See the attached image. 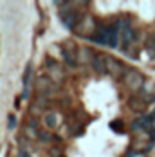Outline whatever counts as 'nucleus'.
<instances>
[{
    "label": "nucleus",
    "mask_w": 155,
    "mask_h": 157,
    "mask_svg": "<svg viewBox=\"0 0 155 157\" xmlns=\"http://www.w3.org/2000/svg\"><path fill=\"white\" fill-rule=\"evenodd\" d=\"M45 63H47V67H52V69H56V67H58V62H56L54 58H51V56H47V58H45Z\"/></svg>",
    "instance_id": "obj_17"
},
{
    "label": "nucleus",
    "mask_w": 155,
    "mask_h": 157,
    "mask_svg": "<svg viewBox=\"0 0 155 157\" xmlns=\"http://www.w3.org/2000/svg\"><path fill=\"white\" fill-rule=\"evenodd\" d=\"M49 78L52 79L56 85L60 83L63 79V74H62V71H60V67H56V69H51V72H49Z\"/></svg>",
    "instance_id": "obj_13"
},
{
    "label": "nucleus",
    "mask_w": 155,
    "mask_h": 157,
    "mask_svg": "<svg viewBox=\"0 0 155 157\" xmlns=\"http://www.w3.org/2000/svg\"><path fill=\"white\" fill-rule=\"evenodd\" d=\"M124 69L123 67V63L121 62H117L115 58H110V56H107V72L108 74H112L114 78H123V74H124Z\"/></svg>",
    "instance_id": "obj_5"
},
{
    "label": "nucleus",
    "mask_w": 155,
    "mask_h": 157,
    "mask_svg": "<svg viewBox=\"0 0 155 157\" xmlns=\"http://www.w3.org/2000/svg\"><path fill=\"white\" fill-rule=\"evenodd\" d=\"M110 128H112L114 132H121V134L124 132V128H123V121H119V119H114V121L110 123Z\"/></svg>",
    "instance_id": "obj_15"
},
{
    "label": "nucleus",
    "mask_w": 155,
    "mask_h": 157,
    "mask_svg": "<svg viewBox=\"0 0 155 157\" xmlns=\"http://www.w3.org/2000/svg\"><path fill=\"white\" fill-rule=\"evenodd\" d=\"M16 157H31V155H29L27 152H24V150H20V152H18V155H16Z\"/></svg>",
    "instance_id": "obj_20"
},
{
    "label": "nucleus",
    "mask_w": 155,
    "mask_h": 157,
    "mask_svg": "<svg viewBox=\"0 0 155 157\" xmlns=\"http://www.w3.org/2000/svg\"><path fill=\"white\" fill-rule=\"evenodd\" d=\"M70 7H74L72 2H63L62 4V11H60V18H62L63 25H65L67 29H74V25H78L79 20H81V16H78V13L76 11H72Z\"/></svg>",
    "instance_id": "obj_2"
},
{
    "label": "nucleus",
    "mask_w": 155,
    "mask_h": 157,
    "mask_svg": "<svg viewBox=\"0 0 155 157\" xmlns=\"http://www.w3.org/2000/svg\"><path fill=\"white\" fill-rule=\"evenodd\" d=\"M24 134H25V137H29V139L40 137V132L36 130V123H32V121H29L27 126H24Z\"/></svg>",
    "instance_id": "obj_9"
},
{
    "label": "nucleus",
    "mask_w": 155,
    "mask_h": 157,
    "mask_svg": "<svg viewBox=\"0 0 155 157\" xmlns=\"http://www.w3.org/2000/svg\"><path fill=\"white\" fill-rule=\"evenodd\" d=\"M146 51L150 52V54H155V36H148V40H146Z\"/></svg>",
    "instance_id": "obj_14"
},
{
    "label": "nucleus",
    "mask_w": 155,
    "mask_h": 157,
    "mask_svg": "<svg viewBox=\"0 0 155 157\" xmlns=\"http://www.w3.org/2000/svg\"><path fill=\"white\" fill-rule=\"evenodd\" d=\"M43 123H45L47 128H54V126L58 125V116L54 112H47L45 116H43Z\"/></svg>",
    "instance_id": "obj_11"
},
{
    "label": "nucleus",
    "mask_w": 155,
    "mask_h": 157,
    "mask_svg": "<svg viewBox=\"0 0 155 157\" xmlns=\"http://www.w3.org/2000/svg\"><path fill=\"white\" fill-rule=\"evenodd\" d=\"M36 90L40 92V96H52L56 90H58V85L49 78V76H40L34 83Z\"/></svg>",
    "instance_id": "obj_3"
},
{
    "label": "nucleus",
    "mask_w": 155,
    "mask_h": 157,
    "mask_svg": "<svg viewBox=\"0 0 155 157\" xmlns=\"http://www.w3.org/2000/svg\"><path fill=\"white\" fill-rule=\"evenodd\" d=\"M142 99L148 103V101H155V83L153 81H146L144 87H142Z\"/></svg>",
    "instance_id": "obj_6"
},
{
    "label": "nucleus",
    "mask_w": 155,
    "mask_h": 157,
    "mask_svg": "<svg viewBox=\"0 0 155 157\" xmlns=\"http://www.w3.org/2000/svg\"><path fill=\"white\" fill-rule=\"evenodd\" d=\"M148 132H150V134H152V136L155 137V119L152 121V126H150V130H148Z\"/></svg>",
    "instance_id": "obj_19"
},
{
    "label": "nucleus",
    "mask_w": 155,
    "mask_h": 157,
    "mask_svg": "<svg viewBox=\"0 0 155 157\" xmlns=\"http://www.w3.org/2000/svg\"><path fill=\"white\" fill-rule=\"evenodd\" d=\"M94 24L96 22H94V18L90 15H83L81 20H79V24H78V27H76V33L81 34V36H92L94 29H96Z\"/></svg>",
    "instance_id": "obj_4"
},
{
    "label": "nucleus",
    "mask_w": 155,
    "mask_h": 157,
    "mask_svg": "<svg viewBox=\"0 0 155 157\" xmlns=\"http://www.w3.org/2000/svg\"><path fill=\"white\" fill-rule=\"evenodd\" d=\"M78 58V62H81V63H85V62H92V54H90V49H79V56H76Z\"/></svg>",
    "instance_id": "obj_12"
},
{
    "label": "nucleus",
    "mask_w": 155,
    "mask_h": 157,
    "mask_svg": "<svg viewBox=\"0 0 155 157\" xmlns=\"http://www.w3.org/2000/svg\"><path fill=\"white\" fill-rule=\"evenodd\" d=\"M123 83L130 89V90H134V92H139L142 90V87H144V76L141 74L139 71H135V69H126L123 74Z\"/></svg>",
    "instance_id": "obj_1"
},
{
    "label": "nucleus",
    "mask_w": 155,
    "mask_h": 157,
    "mask_svg": "<svg viewBox=\"0 0 155 157\" xmlns=\"http://www.w3.org/2000/svg\"><path fill=\"white\" fill-rule=\"evenodd\" d=\"M15 117H13V116H9V126H11V128H15Z\"/></svg>",
    "instance_id": "obj_21"
},
{
    "label": "nucleus",
    "mask_w": 155,
    "mask_h": 157,
    "mask_svg": "<svg viewBox=\"0 0 155 157\" xmlns=\"http://www.w3.org/2000/svg\"><path fill=\"white\" fill-rule=\"evenodd\" d=\"M62 56H63V62L67 63L69 67H76L78 65V58L70 52V51H67V49H63V52H62Z\"/></svg>",
    "instance_id": "obj_10"
},
{
    "label": "nucleus",
    "mask_w": 155,
    "mask_h": 157,
    "mask_svg": "<svg viewBox=\"0 0 155 157\" xmlns=\"http://www.w3.org/2000/svg\"><path fill=\"white\" fill-rule=\"evenodd\" d=\"M51 137H52V136H51L49 132H40V137H38V139H42L43 143H49L51 141Z\"/></svg>",
    "instance_id": "obj_18"
},
{
    "label": "nucleus",
    "mask_w": 155,
    "mask_h": 157,
    "mask_svg": "<svg viewBox=\"0 0 155 157\" xmlns=\"http://www.w3.org/2000/svg\"><path fill=\"white\" fill-rule=\"evenodd\" d=\"M49 155H51V157H62L63 155V150L60 148V146H52V148L49 150Z\"/></svg>",
    "instance_id": "obj_16"
},
{
    "label": "nucleus",
    "mask_w": 155,
    "mask_h": 157,
    "mask_svg": "<svg viewBox=\"0 0 155 157\" xmlns=\"http://www.w3.org/2000/svg\"><path fill=\"white\" fill-rule=\"evenodd\" d=\"M128 107L132 110H135V112H142V110L146 109V101L142 99V98H130L128 99Z\"/></svg>",
    "instance_id": "obj_8"
},
{
    "label": "nucleus",
    "mask_w": 155,
    "mask_h": 157,
    "mask_svg": "<svg viewBox=\"0 0 155 157\" xmlns=\"http://www.w3.org/2000/svg\"><path fill=\"white\" fill-rule=\"evenodd\" d=\"M92 67H94V71L99 72V74L107 72V58H103V56H99V54H94Z\"/></svg>",
    "instance_id": "obj_7"
}]
</instances>
